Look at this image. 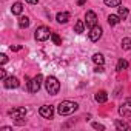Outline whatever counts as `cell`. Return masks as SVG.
I'll return each instance as SVG.
<instances>
[{
    "mask_svg": "<svg viewBox=\"0 0 131 131\" xmlns=\"http://www.w3.org/2000/svg\"><path fill=\"white\" fill-rule=\"evenodd\" d=\"M93 62H94L96 65H103V63H105V57H103V54L96 52V54L93 56Z\"/></svg>",
    "mask_w": 131,
    "mask_h": 131,
    "instance_id": "obj_14",
    "label": "cell"
},
{
    "mask_svg": "<svg viewBox=\"0 0 131 131\" xmlns=\"http://www.w3.org/2000/svg\"><path fill=\"white\" fill-rule=\"evenodd\" d=\"M126 68H128V62L123 60V59H120V60L117 62V65H116V70H117V71H123V70H126Z\"/></svg>",
    "mask_w": 131,
    "mask_h": 131,
    "instance_id": "obj_15",
    "label": "cell"
},
{
    "mask_svg": "<svg viewBox=\"0 0 131 131\" xmlns=\"http://www.w3.org/2000/svg\"><path fill=\"white\" fill-rule=\"evenodd\" d=\"M45 88H46V91H48L51 96H56V94L60 91V83H59V80H57L54 76H48V77L45 79Z\"/></svg>",
    "mask_w": 131,
    "mask_h": 131,
    "instance_id": "obj_2",
    "label": "cell"
},
{
    "mask_svg": "<svg viewBox=\"0 0 131 131\" xmlns=\"http://www.w3.org/2000/svg\"><path fill=\"white\" fill-rule=\"evenodd\" d=\"M19 26H20V28H28V26H29V19H28L26 16H20V19H19Z\"/></svg>",
    "mask_w": 131,
    "mask_h": 131,
    "instance_id": "obj_16",
    "label": "cell"
},
{
    "mask_svg": "<svg viewBox=\"0 0 131 131\" xmlns=\"http://www.w3.org/2000/svg\"><path fill=\"white\" fill-rule=\"evenodd\" d=\"M103 3L110 8H116V6H120V0H103Z\"/></svg>",
    "mask_w": 131,
    "mask_h": 131,
    "instance_id": "obj_20",
    "label": "cell"
},
{
    "mask_svg": "<svg viewBox=\"0 0 131 131\" xmlns=\"http://www.w3.org/2000/svg\"><path fill=\"white\" fill-rule=\"evenodd\" d=\"M85 25H86L90 29L97 25V16H96L94 11H86V14H85Z\"/></svg>",
    "mask_w": 131,
    "mask_h": 131,
    "instance_id": "obj_7",
    "label": "cell"
},
{
    "mask_svg": "<svg viewBox=\"0 0 131 131\" xmlns=\"http://www.w3.org/2000/svg\"><path fill=\"white\" fill-rule=\"evenodd\" d=\"M56 20H57L59 23H67V22L70 20V14H68V13H59V14L56 16Z\"/></svg>",
    "mask_w": 131,
    "mask_h": 131,
    "instance_id": "obj_12",
    "label": "cell"
},
{
    "mask_svg": "<svg viewBox=\"0 0 131 131\" xmlns=\"http://www.w3.org/2000/svg\"><path fill=\"white\" fill-rule=\"evenodd\" d=\"M128 14H129V13H128V8H119V14H117V16L120 17V20H125V19L128 17Z\"/></svg>",
    "mask_w": 131,
    "mask_h": 131,
    "instance_id": "obj_21",
    "label": "cell"
},
{
    "mask_svg": "<svg viewBox=\"0 0 131 131\" xmlns=\"http://www.w3.org/2000/svg\"><path fill=\"white\" fill-rule=\"evenodd\" d=\"M11 13H13V14H16V16H20V14L23 13V5H22L20 2L14 3V5H13V8H11Z\"/></svg>",
    "mask_w": 131,
    "mask_h": 131,
    "instance_id": "obj_13",
    "label": "cell"
},
{
    "mask_svg": "<svg viewBox=\"0 0 131 131\" xmlns=\"http://www.w3.org/2000/svg\"><path fill=\"white\" fill-rule=\"evenodd\" d=\"M122 48L123 49H131V39H128V37H125L123 40H122Z\"/></svg>",
    "mask_w": 131,
    "mask_h": 131,
    "instance_id": "obj_22",
    "label": "cell"
},
{
    "mask_svg": "<svg viewBox=\"0 0 131 131\" xmlns=\"http://www.w3.org/2000/svg\"><path fill=\"white\" fill-rule=\"evenodd\" d=\"M93 128H94V129H105V126H103L102 123H97V122L93 123Z\"/></svg>",
    "mask_w": 131,
    "mask_h": 131,
    "instance_id": "obj_25",
    "label": "cell"
},
{
    "mask_svg": "<svg viewBox=\"0 0 131 131\" xmlns=\"http://www.w3.org/2000/svg\"><path fill=\"white\" fill-rule=\"evenodd\" d=\"M116 128L123 131V129H129V125L126 122H123V120H116Z\"/></svg>",
    "mask_w": 131,
    "mask_h": 131,
    "instance_id": "obj_18",
    "label": "cell"
},
{
    "mask_svg": "<svg viewBox=\"0 0 131 131\" xmlns=\"http://www.w3.org/2000/svg\"><path fill=\"white\" fill-rule=\"evenodd\" d=\"M102 32H103V31H102L100 26H97V25L93 26V28L90 29V40H91V42H97V40L102 37Z\"/></svg>",
    "mask_w": 131,
    "mask_h": 131,
    "instance_id": "obj_9",
    "label": "cell"
},
{
    "mask_svg": "<svg viewBox=\"0 0 131 131\" xmlns=\"http://www.w3.org/2000/svg\"><path fill=\"white\" fill-rule=\"evenodd\" d=\"M77 108H79V105H77L76 102L63 100V102L59 103V106H57V113H59L60 116H70V114H73L74 111H77Z\"/></svg>",
    "mask_w": 131,
    "mask_h": 131,
    "instance_id": "obj_1",
    "label": "cell"
},
{
    "mask_svg": "<svg viewBox=\"0 0 131 131\" xmlns=\"http://www.w3.org/2000/svg\"><path fill=\"white\" fill-rule=\"evenodd\" d=\"M83 29H85V22L83 20H77L76 22V26H74V31L77 34H80V32H83Z\"/></svg>",
    "mask_w": 131,
    "mask_h": 131,
    "instance_id": "obj_17",
    "label": "cell"
},
{
    "mask_svg": "<svg viewBox=\"0 0 131 131\" xmlns=\"http://www.w3.org/2000/svg\"><path fill=\"white\" fill-rule=\"evenodd\" d=\"M94 97H96V102H99V103H105V102L108 100V94H106V91H97Z\"/></svg>",
    "mask_w": 131,
    "mask_h": 131,
    "instance_id": "obj_11",
    "label": "cell"
},
{
    "mask_svg": "<svg viewBox=\"0 0 131 131\" xmlns=\"http://www.w3.org/2000/svg\"><path fill=\"white\" fill-rule=\"evenodd\" d=\"M42 80H43V76H42V74H37L34 79L29 80L28 90H29L31 93H37V91L40 90V86H42Z\"/></svg>",
    "mask_w": 131,
    "mask_h": 131,
    "instance_id": "obj_5",
    "label": "cell"
},
{
    "mask_svg": "<svg viewBox=\"0 0 131 131\" xmlns=\"http://www.w3.org/2000/svg\"><path fill=\"white\" fill-rule=\"evenodd\" d=\"M51 39H52L54 45H62V39H60V36H59V34L52 32V34H51Z\"/></svg>",
    "mask_w": 131,
    "mask_h": 131,
    "instance_id": "obj_23",
    "label": "cell"
},
{
    "mask_svg": "<svg viewBox=\"0 0 131 131\" xmlns=\"http://www.w3.org/2000/svg\"><path fill=\"white\" fill-rule=\"evenodd\" d=\"M3 85H5V88H8V90H14V88H19L20 82H19L17 77L11 76V77H6V79L3 80Z\"/></svg>",
    "mask_w": 131,
    "mask_h": 131,
    "instance_id": "obj_8",
    "label": "cell"
},
{
    "mask_svg": "<svg viewBox=\"0 0 131 131\" xmlns=\"http://www.w3.org/2000/svg\"><path fill=\"white\" fill-rule=\"evenodd\" d=\"M20 49H22L20 45H17V46H11V51H20Z\"/></svg>",
    "mask_w": 131,
    "mask_h": 131,
    "instance_id": "obj_28",
    "label": "cell"
},
{
    "mask_svg": "<svg viewBox=\"0 0 131 131\" xmlns=\"http://www.w3.org/2000/svg\"><path fill=\"white\" fill-rule=\"evenodd\" d=\"M52 114H54V108H52L51 105H43V106H40V116H42V117L51 119Z\"/></svg>",
    "mask_w": 131,
    "mask_h": 131,
    "instance_id": "obj_10",
    "label": "cell"
},
{
    "mask_svg": "<svg viewBox=\"0 0 131 131\" xmlns=\"http://www.w3.org/2000/svg\"><path fill=\"white\" fill-rule=\"evenodd\" d=\"M85 2H86V0H77V5H79V6H82Z\"/></svg>",
    "mask_w": 131,
    "mask_h": 131,
    "instance_id": "obj_31",
    "label": "cell"
},
{
    "mask_svg": "<svg viewBox=\"0 0 131 131\" xmlns=\"http://www.w3.org/2000/svg\"><path fill=\"white\" fill-rule=\"evenodd\" d=\"M26 2H28L29 5H37V2H39V0H26Z\"/></svg>",
    "mask_w": 131,
    "mask_h": 131,
    "instance_id": "obj_29",
    "label": "cell"
},
{
    "mask_svg": "<svg viewBox=\"0 0 131 131\" xmlns=\"http://www.w3.org/2000/svg\"><path fill=\"white\" fill-rule=\"evenodd\" d=\"M94 73H103V65H97L94 68Z\"/></svg>",
    "mask_w": 131,
    "mask_h": 131,
    "instance_id": "obj_26",
    "label": "cell"
},
{
    "mask_svg": "<svg viewBox=\"0 0 131 131\" xmlns=\"http://www.w3.org/2000/svg\"><path fill=\"white\" fill-rule=\"evenodd\" d=\"M119 114L122 117H131V99L125 100L120 106H119Z\"/></svg>",
    "mask_w": 131,
    "mask_h": 131,
    "instance_id": "obj_6",
    "label": "cell"
},
{
    "mask_svg": "<svg viewBox=\"0 0 131 131\" xmlns=\"http://www.w3.org/2000/svg\"><path fill=\"white\" fill-rule=\"evenodd\" d=\"M8 62V57H6V54H0V63L2 65H5Z\"/></svg>",
    "mask_w": 131,
    "mask_h": 131,
    "instance_id": "obj_24",
    "label": "cell"
},
{
    "mask_svg": "<svg viewBox=\"0 0 131 131\" xmlns=\"http://www.w3.org/2000/svg\"><path fill=\"white\" fill-rule=\"evenodd\" d=\"M120 22V17L119 16H114V14H111V16H108V23L111 25V26H114V25H117Z\"/></svg>",
    "mask_w": 131,
    "mask_h": 131,
    "instance_id": "obj_19",
    "label": "cell"
},
{
    "mask_svg": "<svg viewBox=\"0 0 131 131\" xmlns=\"http://www.w3.org/2000/svg\"><path fill=\"white\" fill-rule=\"evenodd\" d=\"M0 77H2V80L6 79V73H5V70H0Z\"/></svg>",
    "mask_w": 131,
    "mask_h": 131,
    "instance_id": "obj_27",
    "label": "cell"
},
{
    "mask_svg": "<svg viewBox=\"0 0 131 131\" xmlns=\"http://www.w3.org/2000/svg\"><path fill=\"white\" fill-rule=\"evenodd\" d=\"M51 31H49V28L48 26H39L37 29H36V32H34V37H36V40H39V42H45V40H48L49 37H51Z\"/></svg>",
    "mask_w": 131,
    "mask_h": 131,
    "instance_id": "obj_3",
    "label": "cell"
},
{
    "mask_svg": "<svg viewBox=\"0 0 131 131\" xmlns=\"http://www.w3.org/2000/svg\"><path fill=\"white\" fill-rule=\"evenodd\" d=\"M9 116H13V117L16 119V122H17L19 125H22V123H23V120H20V119H23V117L26 116V108H23V106L14 108V110H11V111H9Z\"/></svg>",
    "mask_w": 131,
    "mask_h": 131,
    "instance_id": "obj_4",
    "label": "cell"
},
{
    "mask_svg": "<svg viewBox=\"0 0 131 131\" xmlns=\"http://www.w3.org/2000/svg\"><path fill=\"white\" fill-rule=\"evenodd\" d=\"M2 129H3V131H11L13 128H11V126H2Z\"/></svg>",
    "mask_w": 131,
    "mask_h": 131,
    "instance_id": "obj_30",
    "label": "cell"
}]
</instances>
